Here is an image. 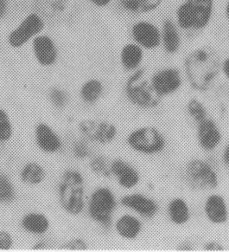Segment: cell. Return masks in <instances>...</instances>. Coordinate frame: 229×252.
Segmentation results:
<instances>
[{
	"mask_svg": "<svg viewBox=\"0 0 229 252\" xmlns=\"http://www.w3.org/2000/svg\"><path fill=\"white\" fill-rule=\"evenodd\" d=\"M183 39L179 28L175 21L171 18H166L161 28V46L166 54H177L181 50Z\"/></svg>",
	"mask_w": 229,
	"mask_h": 252,
	"instance_id": "obj_16",
	"label": "cell"
},
{
	"mask_svg": "<svg viewBox=\"0 0 229 252\" xmlns=\"http://www.w3.org/2000/svg\"><path fill=\"white\" fill-rule=\"evenodd\" d=\"M45 248V243L43 241H40L36 243V245L33 246L34 250H42V249Z\"/></svg>",
	"mask_w": 229,
	"mask_h": 252,
	"instance_id": "obj_40",
	"label": "cell"
},
{
	"mask_svg": "<svg viewBox=\"0 0 229 252\" xmlns=\"http://www.w3.org/2000/svg\"><path fill=\"white\" fill-rule=\"evenodd\" d=\"M35 139L37 147L47 154L57 153L62 147L61 138L46 123H41L36 126Z\"/></svg>",
	"mask_w": 229,
	"mask_h": 252,
	"instance_id": "obj_18",
	"label": "cell"
},
{
	"mask_svg": "<svg viewBox=\"0 0 229 252\" xmlns=\"http://www.w3.org/2000/svg\"><path fill=\"white\" fill-rule=\"evenodd\" d=\"M43 23L37 15L31 14L22 22L9 37L11 46L21 47L43 30Z\"/></svg>",
	"mask_w": 229,
	"mask_h": 252,
	"instance_id": "obj_15",
	"label": "cell"
},
{
	"mask_svg": "<svg viewBox=\"0 0 229 252\" xmlns=\"http://www.w3.org/2000/svg\"><path fill=\"white\" fill-rule=\"evenodd\" d=\"M114 227L117 234L128 241L140 238L143 230L142 220L131 213H125L119 217L115 222Z\"/></svg>",
	"mask_w": 229,
	"mask_h": 252,
	"instance_id": "obj_17",
	"label": "cell"
},
{
	"mask_svg": "<svg viewBox=\"0 0 229 252\" xmlns=\"http://www.w3.org/2000/svg\"><path fill=\"white\" fill-rule=\"evenodd\" d=\"M202 250L203 252H224L225 248L222 243L215 240H210V241L205 242L202 245Z\"/></svg>",
	"mask_w": 229,
	"mask_h": 252,
	"instance_id": "obj_34",
	"label": "cell"
},
{
	"mask_svg": "<svg viewBox=\"0 0 229 252\" xmlns=\"http://www.w3.org/2000/svg\"><path fill=\"white\" fill-rule=\"evenodd\" d=\"M89 148L84 141H77L74 144L73 153L78 158H85L89 155Z\"/></svg>",
	"mask_w": 229,
	"mask_h": 252,
	"instance_id": "obj_32",
	"label": "cell"
},
{
	"mask_svg": "<svg viewBox=\"0 0 229 252\" xmlns=\"http://www.w3.org/2000/svg\"><path fill=\"white\" fill-rule=\"evenodd\" d=\"M225 17L229 23V0H227L225 4Z\"/></svg>",
	"mask_w": 229,
	"mask_h": 252,
	"instance_id": "obj_41",
	"label": "cell"
},
{
	"mask_svg": "<svg viewBox=\"0 0 229 252\" xmlns=\"http://www.w3.org/2000/svg\"><path fill=\"white\" fill-rule=\"evenodd\" d=\"M59 201L62 209L71 215H79L85 207V181L83 174L67 170L58 188Z\"/></svg>",
	"mask_w": 229,
	"mask_h": 252,
	"instance_id": "obj_5",
	"label": "cell"
},
{
	"mask_svg": "<svg viewBox=\"0 0 229 252\" xmlns=\"http://www.w3.org/2000/svg\"><path fill=\"white\" fill-rule=\"evenodd\" d=\"M61 248L64 249V250H69V251L84 252L87 250V245H86V242L83 239L75 238V239H72L70 241L67 242Z\"/></svg>",
	"mask_w": 229,
	"mask_h": 252,
	"instance_id": "obj_31",
	"label": "cell"
},
{
	"mask_svg": "<svg viewBox=\"0 0 229 252\" xmlns=\"http://www.w3.org/2000/svg\"><path fill=\"white\" fill-rule=\"evenodd\" d=\"M21 225L30 234L43 235L49 231L50 223L49 219L43 213H29L23 217Z\"/></svg>",
	"mask_w": 229,
	"mask_h": 252,
	"instance_id": "obj_22",
	"label": "cell"
},
{
	"mask_svg": "<svg viewBox=\"0 0 229 252\" xmlns=\"http://www.w3.org/2000/svg\"><path fill=\"white\" fill-rule=\"evenodd\" d=\"M148 188H149V190L152 191V190H154V185L152 184V183H149L148 184Z\"/></svg>",
	"mask_w": 229,
	"mask_h": 252,
	"instance_id": "obj_42",
	"label": "cell"
},
{
	"mask_svg": "<svg viewBox=\"0 0 229 252\" xmlns=\"http://www.w3.org/2000/svg\"><path fill=\"white\" fill-rule=\"evenodd\" d=\"M203 214L208 223L224 225L229 222V207L225 197L221 193L212 192L203 202Z\"/></svg>",
	"mask_w": 229,
	"mask_h": 252,
	"instance_id": "obj_13",
	"label": "cell"
},
{
	"mask_svg": "<svg viewBox=\"0 0 229 252\" xmlns=\"http://www.w3.org/2000/svg\"><path fill=\"white\" fill-rule=\"evenodd\" d=\"M177 250L179 252H193L194 246L190 242L185 241L181 243L177 247Z\"/></svg>",
	"mask_w": 229,
	"mask_h": 252,
	"instance_id": "obj_37",
	"label": "cell"
},
{
	"mask_svg": "<svg viewBox=\"0 0 229 252\" xmlns=\"http://www.w3.org/2000/svg\"><path fill=\"white\" fill-rule=\"evenodd\" d=\"M134 43L144 51H155L161 46V29L152 22L140 20L131 29Z\"/></svg>",
	"mask_w": 229,
	"mask_h": 252,
	"instance_id": "obj_11",
	"label": "cell"
},
{
	"mask_svg": "<svg viewBox=\"0 0 229 252\" xmlns=\"http://www.w3.org/2000/svg\"><path fill=\"white\" fill-rule=\"evenodd\" d=\"M6 10V0H0V17L4 14Z\"/></svg>",
	"mask_w": 229,
	"mask_h": 252,
	"instance_id": "obj_39",
	"label": "cell"
},
{
	"mask_svg": "<svg viewBox=\"0 0 229 252\" xmlns=\"http://www.w3.org/2000/svg\"><path fill=\"white\" fill-rule=\"evenodd\" d=\"M186 112L196 125L209 117L207 107L202 101L196 97L191 98L187 102Z\"/></svg>",
	"mask_w": 229,
	"mask_h": 252,
	"instance_id": "obj_26",
	"label": "cell"
},
{
	"mask_svg": "<svg viewBox=\"0 0 229 252\" xmlns=\"http://www.w3.org/2000/svg\"><path fill=\"white\" fill-rule=\"evenodd\" d=\"M45 170L40 164L29 162L26 164L20 173V178L23 183L29 186H36L43 182L45 179Z\"/></svg>",
	"mask_w": 229,
	"mask_h": 252,
	"instance_id": "obj_24",
	"label": "cell"
},
{
	"mask_svg": "<svg viewBox=\"0 0 229 252\" xmlns=\"http://www.w3.org/2000/svg\"><path fill=\"white\" fill-rule=\"evenodd\" d=\"M118 202L114 191L107 187H100L93 191L88 204V213L93 221L108 229L112 226L113 217Z\"/></svg>",
	"mask_w": 229,
	"mask_h": 252,
	"instance_id": "obj_7",
	"label": "cell"
},
{
	"mask_svg": "<svg viewBox=\"0 0 229 252\" xmlns=\"http://www.w3.org/2000/svg\"><path fill=\"white\" fill-rule=\"evenodd\" d=\"M150 85L159 97L172 96L176 94L183 85V76L176 67L159 68L150 78Z\"/></svg>",
	"mask_w": 229,
	"mask_h": 252,
	"instance_id": "obj_8",
	"label": "cell"
},
{
	"mask_svg": "<svg viewBox=\"0 0 229 252\" xmlns=\"http://www.w3.org/2000/svg\"><path fill=\"white\" fill-rule=\"evenodd\" d=\"M221 71L223 76H225L226 79L229 81V57L225 58L221 64Z\"/></svg>",
	"mask_w": 229,
	"mask_h": 252,
	"instance_id": "obj_36",
	"label": "cell"
},
{
	"mask_svg": "<svg viewBox=\"0 0 229 252\" xmlns=\"http://www.w3.org/2000/svg\"><path fill=\"white\" fill-rule=\"evenodd\" d=\"M79 130L87 140L99 144H110L118 136V128L106 121L86 120L81 122Z\"/></svg>",
	"mask_w": 229,
	"mask_h": 252,
	"instance_id": "obj_9",
	"label": "cell"
},
{
	"mask_svg": "<svg viewBox=\"0 0 229 252\" xmlns=\"http://www.w3.org/2000/svg\"><path fill=\"white\" fill-rule=\"evenodd\" d=\"M120 205L143 220H152L159 213V204L155 198L142 192L125 194L120 198Z\"/></svg>",
	"mask_w": 229,
	"mask_h": 252,
	"instance_id": "obj_10",
	"label": "cell"
},
{
	"mask_svg": "<svg viewBox=\"0 0 229 252\" xmlns=\"http://www.w3.org/2000/svg\"><path fill=\"white\" fill-rule=\"evenodd\" d=\"M16 198V190L9 177L0 173V203L10 204Z\"/></svg>",
	"mask_w": 229,
	"mask_h": 252,
	"instance_id": "obj_27",
	"label": "cell"
},
{
	"mask_svg": "<svg viewBox=\"0 0 229 252\" xmlns=\"http://www.w3.org/2000/svg\"><path fill=\"white\" fill-rule=\"evenodd\" d=\"M227 94H228V97H229V89L228 90V92H227Z\"/></svg>",
	"mask_w": 229,
	"mask_h": 252,
	"instance_id": "obj_43",
	"label": "cell"
},
{
	"mask_svg": "<svg viewBox=\"0 0 229 252\" xmlns=\"http://www.w3.org/2000/svg\"><path fill=\"white\" fill-rule=\"evenodd\" d=\"M222 161L224 164V166L229 168V141L227 142V144L222 150Z\"/></svg>",
	"mask_w": 229,
	"mask_h": 252,
	"instance_id": "obj_35",
	"label": "cell"
},
{
	"mask_svg": "<svg viewBox=\"0 0 229 252\" xmlns=\"http://www.w3.org/2000/svg\"><path fill=\"white\" fill-rule=\"evenodd\" d=\"M215 0H184L176 8L175 24L184 32H201L211 23Z\"/></svg>",
	"mask_w": 229,
	"mask_h": 252,
	"instance_id": "obj_2",
	"label": "cell"
},
{
	"mask_svg": "<svg viewBox=\"0 0 229 252\" xmlns=\"http://www.w3.org/2000/svg\"><path fill=\"white\" fill-rule=\"evenodd\" d=\"M89 166L92 172L97 175H101L106 178L112 176L111 170L110 166H108V160L101 155L92 158L89 163Z\"/></svg>",
	"mask_w": 229,
	"mask_h": 252,
	"instance_id": "obj_29",
	"label": "cell"
},
{
	"mask_svg": "<svg viewBox=\"0 0 229 252\" xmlns=\"http://www.w3.org/2000/svg\"><path fill=\"white\" fill-rule=\"evenodd\" d=\"M166 214L170 222L175 226L186 225L192 217L190 204L182 197H174L168 202Z\"/></svg>",
	"mask_w": 229,
	"mask_h": 252,
	"instance_id": "obj_19",
	"label": "cell"
},
{
	"mask_svg": "<svg viewBox=\"0 0 229 252\" xmlns=\"http://www.w3.org/2000/svg\"><path fill=\"white\" fill-rule=\"evenodd\" d=\"M13 247V238L7 231H0V251H10Z\"/></svg>",
	"mask_w": 229,
	"mask_h": 252,
	"instance_id": "obj_33",
	"label": "cell"
},
{
	"mask_svg": "<svg viewBox=\"0 0 229 252\" xmlns=\"http://www.w3.org/2000/svg\"><path fill=\"white\" fill-rule=\"evenodd\" d=\"M34 52L37 61L43 66H50L57 61V53L52 40L48 36H38L33 43Z\"/></svg>",
	"mask_w": 229,
	"mask_h": 252,
	"instance_id": "obj_21",
	"label": "cell"
},
{
	"mask_svg": "<svg viewBox=\"0 0 229 252\" xmlns=\"http://www.w3.org/2000/svg\"><path fill=\"white\" fill-rule=\"evenodd\" d=\"M146 70L141 68L133 71L125 84V97L131 104L142 110H153L161 105L162 98L155 93L150 80L145 78Z\"/></svg>",
	"mask_w": 229,
	"mask_h": 252,
	"instance_id": "obj_4",
	"label": "cell"
},
{
	"mask_svg": "<svg viewBox=\"0 0 229 252\" xmlns=\"http://www.w3.org/2000/svg\"><path fill=\"white\" fill-rule=\"evenodd\" d=\"M197 141L199 148L205 153L216 151L222 145L223 134L218 123L208 117L197 125Z\"/></svg>",
	"mask_w": 229,
	"mask_h": 252,
	"instance_id": "obj_12",
	"label": "cell"
},
{
	"mask_svg": "<svg viewBox=\"0 0 229 252\" xmlns=\"http://www.w3.org/2000/svg\"><path fill=\"white\" fill-rule=\"evenodd\" d=\"M144 59V50L136 43L125 44L120 52L122 67L128 72H133L141 68Z\"/></svg>",
	"mask_w": 229,
	"mask_h": 252,
	"instance_id": "obj_20",
	"label": "cell"
},
{
	"mask_svg": "<svg viewBox=\"0 0 229 252\" xmlns=\"http://www.w3.org/2000/svg\"><path fill=\"white\" fill-rule=\"evenodd\" d=\"M104 87L99 80L87 81L81 90V96L83 101L88 104L95 103L103 94Z\"/></svg>",
	"mask_w": 229,
	"mask_h": 252,
	"instance_id": "obj_25",
	"label": "cell"
},
{
	"mask_svg": "<svg viewBox=\"0 0 229 252\" xmlns=\"http://www.w3.org/2000/svg\"><path fill=\"white\" fill-rule=\"evenodd\" d=\"M50 100L56 108H64L67 102V95L62 90L54 89L50 92Z\"/></svg>",
	"mask_w": 229,
	"mask_h": 252,
	"instance_id": "obj_30",
	"label": "cell"
},
{
	"mask_svg": "<svg viewBox=\"0 0 229 252\" xmlns=\"http://www.w3.org/2000/svg\"><path fill=\"white\" fill-rule=\"evenodd\" d=\"M126 144L132 151L145 157L160 155L168 147L165 133L157 126L144 125L132 130L126 137Z\"/></svg>",
	"mask_w": 229,
	"mask_h": 252,
	"instance_id": "obj_3",
	"label": "cell"
},
{
	"mask_svg": "<svg viewBox=\"0 0 229 252\" xmlns=\"http://www.w3.org/2000/svg\"><path fill=\"white\" fill-rule=\"evenodd\" d=\"M125 11L135 15L150 14L158 10L164 0H119Z\"/></svg>",
	"mask_w": 229,
	"mask_h": 252,
	"instance_id": "obj_23",
	"label": "cell"
},
{
	"mask_svg": "<svg viewBox=\"0 0 229 252\" xmlns=\"http://www.w3.org/2000/svg\"><path fill=\"white\" fill-rule=\"evenodd\" d=\"M90 1L99 7H105L111 3L112 0H90Z\"/></svg>",
	"mask_w": 229,
	"mask_h": 252,
	"instance_id": "obj_38",
	"label": "cell"
},
{
	"mask_svg": "<svg viewBox=\"0 0 229 252\" xmlns=\"http://www.w3.org/2000/svg\"><path fill=\"white\" fill-rule=\"evenodd\" d=\"M218 56L208 48H198L187 56L184 72L190 87L195 91L207 92L221 71Z\"/></svg>",
	"mask_w": 229,
	"mask_h": 252,
	"instance_id": "obj_1",
	"label": "cell"
},
{
	"mask_svg": "<svg viewBox=\"0 0 229 252\" xmlns=\"http://www.w3.org/2000/svg\"><path fill=\"white\" fill-rule=\"evenodd\" d=\"M184 179L188 187L196 191H210L220 185L218 172L211 161L194 158L184 167Z\"/></svg>",
	"mask_w": 229,
	"mask_h": 252,
	"instance_id": "obj_6",
	"label": "cell"
},
{
	"mask_svg": "<svg viewBox=\"0 0 229 252\" xmlns=\"http://www.w3.org/2000/svg\"><path fill=\"white\" fill-rule=\"evenodd\" d=\"M13 134V127L10 117L0 108V142H7Z\"/></svg>",
	"mask_w": 229,
	"mask_h": 252,
	"instance_id": "obj_28",
	"label": "cell"
},
{
	"mask_svg": "<svg viewBox=\"0 0 229 252\" xmlns=\"http://www.w3.org/2000/svg\"><path fill=\"white\" fill-rule=\"evenodd\" d=\"M112 175L117 180L118 186L125 190L137 188L141 182L140 171L123 158H116L110 165Z\"/></svg>",
	"mask_w": 229,
	"mask_h": 252,
	"instance_id": "obj_14",
	"label": "cell"
}]
</instances>
